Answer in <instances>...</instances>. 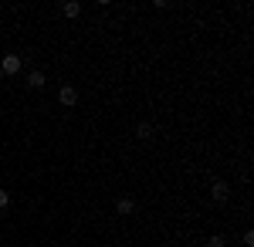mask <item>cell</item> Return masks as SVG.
<instances>
[{
  "instance_id": "obj_4",
  "label": "cell",
  "mask_w": 254,
  "mask_h": 247,
  "mask_svg": "<svg viewBox=\"0 0 254 247\" xmlns=\"http://www.w3.org/2000/svg\"><path fill=\"white\" fill-rule=\"evenodd\" d=\"M58 102L61 105H75V102H78V92H75L71 85H64V88L58 92Z\"/></svg>"
},
{
  "instance_id": "obj_1",
  "label": "cell",
  "mask_w": 254,
  "mask_h": 247,
  "mask_svg": "<svg viewBox=\"0 0 254 247\" xmlns=\"http://www.w3.org/2000/svg\"><path fill=\"white\" fill-rule=\"evenodd\" d=\"M210 196H214V203H227V200H231V186H227L224 180H217L214 190H210Z\"/></svg>"
},
{
  "instance_id": "obj_7",
  "label": "cell",
  "mask_w": 254,
  "mask_h": 247,
  "mask_svg": "<svg viewBox=\"0 0 254 247\" xmlns=\"http://www.w3.org/2000/svg\"><path fill=\"white\" fill-rule=\"evenodd\" d=\"M61 10H64V17H78V14H81V3L68 0V3H61Z\"/></svg>"
},
{
  "instance_id": "obj_2",
  "label": "cell",
  "mask_w": 254,
  "mask_h": 247,
  "mask_svg": "<svg viewBox=\"0 0 254 247\" xmlns=\"http://www.w3.org/2000/svg\"><path fill=\"white\" fill-rule=\"evenodd\" d=\"M20 64H24V61H20L17 55H7L3 61H0V71H3V75H17V71H20Z\"/></svg>"
},
{
  "instance_id": "obj_3",
  "label": "cell",
  "mask_w": 254,
  "mask_h": 247,
  "mask_svg": "<svg viewBox=\"0 0 254 247\" xmlns=\"http://www.w3.org/2000/svg\"><path fill=\"white\" fill-rule=\"evenodd\" d=\"M132 210H136V200H132V196H119V200H116V213L129 217Z\"/></svg>"
},
{
  "instance_id": "obj_9",
  "label": "cell",
  "mask_w": 254,
  "mask_h": 247,
  "mask_svg": "<svg viewBox=\"0 0 254 247\" xmlns=\"http://www.w3.org/2000/svg\"><path fill=\"white\" fill-rule=\"evenodd\" d=\"M207 247H224V237H217V234H214V237H207Z\"/></svg>"
},
{
  "instance_id": "obj_8",
  "label": "cell",
  "mask_w": 254,
  "mask_h": 247,
  "mask_svg": "<svg viewBox=\"0 0 254 247\" xmlns=\"http://www.w3.org/2000/svg\"><path fill=\"white\" fill-rule=\"evenodd\" d=\"M7 207H10V193L0 190V210H7Z\"/></svg>"
},
{
  "instance_id": "obj_6",
  "label": "cell",
  "mask_w": 254,
  "mask_h": 247,
  "mask_svg": "<svg viewBox=\"0 0 254 247\" xmlns=\"http://www.w3.org/2000/svg\"><path fill=\"white\" fill-rule=\"evenodd\" d=\"M153 132H156V125H153V122H139V125H136V135H139V139H149Z\"/></svg>"
},
{
  "instance_id": "obj_5",
  "label": "cell",
  "mask_w": 254,
  "mask_h": 247,
  "mask_svg": "<svg viewBox=\"0 0 254 247\" xmlns=\"http://www.w3.org/2000/svg\"><path fill=\"white\" fill-rule=\"evenodd\" d=\"M44 81H48L44 71H31V75H27V85H31V88H44Z\"/></svg>"
}]
</instances>
